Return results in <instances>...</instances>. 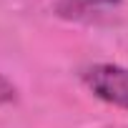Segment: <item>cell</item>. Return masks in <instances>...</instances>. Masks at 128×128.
<instances>
[{"label":"cell","instance_id":"6da1fadb","mask_svg":"<svg viewBox=\"0 0 128 128\" xmlns=\"http://www.w3.org/2000/svg\"><path fill=\"white\" fill-rule=\"evenodd\" d=\"M83 83L100 100L128 110V68L113 66V63H98L86 68Z\"/></svg>","mask_w":128,"mask_h":128},{"label":"cell","instance_id":"7a4b0ae2","mask_svg":"<svg viewBox=\"0 0 128 128\" xmlns=\"http://www.w3.org/2000/svg\"><path fill=\"white\" fill-rule=\"evenodd\" d=\"M118 0H60V8L63 10H70V8H100V5H116Z\"/></svg>","mask_w":128,"mask_h":128},{"label":"cell","instance_id":"3957f363","mask_svg":"<svg viewBox=\"0 0 128 128\" xmlns=\"http://www.w3.org/2000/svg\"><path fill=\"white\" fill-rule=\"evenodd\" d=\"M10 100H15V88L0 76V103H10Z\"/></svg>","mask_w":128,"mask_h":128}]
</instances>
